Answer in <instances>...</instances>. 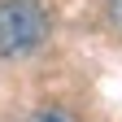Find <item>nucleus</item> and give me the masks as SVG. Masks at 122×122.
<instances>
[{"label":"nucleus","instance_id":"2","mask_svg":"<svg viewBox=\"0 0 122 122\" xmlns=\"http://www.w3.org/2000/svg\"><path fill=\"white\" fill-rule=\"evenodd\" d=\"M35 122H79V118H74L70 109H39Z\"/></svg>","mask_w":122,"mask_h":122},{"label":"nucleus","instance_id":"3","mask_svg":"<svg viewBox=\"0 0 122 122\" xmlns=\"http://www.w3.org/2000/svg\"><path fill=\"white\" fill-rule=\"evenodd\" d=\"M109 18H113V26L122 30V0H109Z\"/></svg>","mask_w":122,"mask_h":122},{"label":"nucleus","instance_id":"1","mask_svg":"<svg viewBox=\"0 0 122 122\" xmlns=\"http://www.w3.org/2000/svg\"><path fill=\"white\" fill-rule=\"evenodd\" d=\"M48 39V13L35 0H0V57H26Z\"/></svg>","mask_w":122,"mask_h":122}]
</instances>
